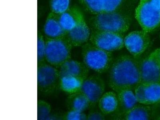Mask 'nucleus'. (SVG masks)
<instances>
[{
  "label": "nucleus",
  "mask_w": 160,
  "mask_h": 120,
  "mask_svg": "<svg viewBox=\"0 0 160 120\" xmlns=\"http://www.w3.org/2000/svg\"><path fill=\"white\" fill-rule=\"evenodd\" d=\"M58 17L59 15L51 12L47 18L44 26V32L46 35L50 38H59L63 35L65 31L60 25Z\"/></svg>",
  "instance_id": "ddd939ff"
},
{
  "label": "nucleus",
  "mask_w": 160,
  "mask_h": 120,
  "mask_svg": "<svg viewBox=\"0 0 160 120\" xmlns=\"http://www.w3.org/2000/svg\"><path fill=\"white\" fill-rule=\"evenodd\" d=\"M51 12L60 15L70 8V0H51Z\"/></svg>",
  "instance_id": "412c9836"
},
{
  "label": "nucleus",
  "mask_w": 160,
  "mask_h": 120,
  "mask_svg": "<svg viewBox=\"0 0 160 120\" xmlns=\"http://www.w3.org/2000/svg\"><path fill=\"white\" fill-rule=\"evenodd\" d=\"M91 40L96 47L110 52L122 49L125 46L123 35L119 33L96 29Z\"/></svg>",
  "instance_id": "39448f33"
},
{
  "label": "nucleus",
  "mask_w": 160,
  "mask_h": 120,
  "mask_svg": "<svg viewBox=\"0 0 160 120\" xmlns=\"http://www.w3.org/2000/svg\"><path fill=\"white\" fill-rule=\"evenodd\" d=\"M56 75L55 70L52 67L49 66L42 67L38 71V83L42 87L48 86L55 81Z\"/></svg>",
  "instance_id": "f3484780"
},
{
  "label": "nucleus",
  "mask_w": 160,
  "mask_h": 120,
  "mask_svg": "<svg viewBox=\"0 0 160 120\" xmlns=\"http://www.w3.org/2000/svg\"><path fill=\"white\" fill-rule=\"evenodd\" d=\"M151 107L147 105L137 104L126 113L121 119L126 120H149L152 115Z\"/></svg>",
  "instance_id": "dca6fc26"
},
{
  "label": "nucleus",
  "mask_w": 160,
  "mask_h": 120,
  "mask_svg": "<svg viewBox=\"0 0 160 120\" xmlns=\"http://www.w3.org/2000/svg\"><path fill=\"white\" fill-rule=\"evenodd\" d=\"M46 45L41 38H38V59H42L45 55Z\"/></svg>",
  "instance_id": "a878e982"
},
{
  "label": "nucleus",
  "mask_w": 160,
  "mask_h": 120,
  "mask_svg": "<svg viewBox=\"0 0 160 120\" xmlns=\"http://www.w3.org/2000/svg\"><path fill=\"white\" fill-rule=\"evenodd\" d=\"M68 32L70 38L76 44L83 43L87 42L90 38V30L84 18L73 29Z\"/></svg>",
  "instance_id": "2eb2a0df"
},
{
  "label": "nucleus",
  "mask_w": 160,
  "mask_h": 120,
  "mask_svg": "<svg viewBox=\"0 0 160 120\" xmlns=\"http://www.w3.org/2000/svg\"><path fill=\"white\" fill-rule=\"evenodd\" d=\"M38 118L40 120H48L50 118L49 110L46 107L42 106L38 108Z\"/></svg>",
  "instance_id": "393cba45"
},
{
  "label": "nucleus",
  "mask_w": 160,
  "mask_h": 120,
  "mask_svg": "<svg viewBox=\"0 0 160 120\" xmlns=\"http://www.w3.org/2000/svg\"><path fill=\"white\" fill-rule=\"evenodd\" d=\"M68 48L62 40L53 38L46 45L45 55L48 62L58 64L63 62L68 58Z\"/></svg>",
  "instance_id": "9d476101"
},
{
  "label": "nucleus",
  "mask_w": 160,
  "mask_h": 120,
  "mask_svg": "<svg viewBox=\"0 0 160 120\" xmlns=\"http://www.w3.org/2000/svg\"><path fill=\"white\" fill-rule=\"evenodd\" d=\"M152 52L153 53L156 58L157 61L159 62L160 65V48Z\"/></svg>",
  "instance_id": "c85d7f7f"
},
{
  "label": "nucleus",
  "mask_w": 160,
  "mask_h": 120,
  "mask_svg": "<svg viewBox=\"0 0 160 120\" xmlns=\"http://www.w3.org/2000/svg\"><path fill=\"white\" fill-rule=\"evenodd\" d=\"M105 114L103 113L101 111H95L91 113L88 116V120H102L105 119Z\"/></svg>",
  "instance_id": "bb28decb"
},
{
  "label": "nucleus",
  "mask_w": 160,
  "mask_h": 120,
  "mask_svg": "<svg viewBox=\"0 0 160 120\" xmlns=\"http://www.w3.org/2000/svg\"><path fill=\"white\" fill-rule=\"evenodd\" d=\"M141 83L160 82V65L153 53L140 60Z\"/></svg>",
  "instance_id": "6e6552de"
},
{
  "label": "nucleus",
  "mask_w": 160,
  "mask_h": 120,
  "mask_svg": "<svg viewBox=\"0 0 160 120\" xmlns=\"http://www.w3.org/2000/svg\"><path fill=\"white\" fill-rule=\"evenodd\" d=\"M82 81L77 77L72 76H62L61 78L62 88L65 91H76L81 88Z\"/></svg>",
  "instance_id": "6ab92c4d"
},
{
  "label": "nucleus",
  "mask_w": 160,
  "mask_h": 120,
  "mask_svg": "<svg viewBox=\"0 0 160 120\" xmlns=\"http://www.w3.org/2000/svg\"><path fill=\"white\" fill-rule=\"evenodd\" d=\"M83 18V15L78 8H70L69 9L59 15L60 25L65 31H71Z\"/></svg>",
  "instance_id": "f8f14e48"
},
{
  "label": "nucleus",
  "mask_w": 160,
  "mask_h": 120,
  "mask_svg": "<svg viewBox=\"0 0 160 120\" xmlns=\"http://www.w3.org/2000/svg\"><path fill=\"white\" fill-rule=\"evenodd\" d=\"M85 70L78 63L73 61L66 62L61 69V73L62 76H72L78 77L85 73Z\"/></svg>",
  "instance_id": "a211bd4d"
},
{
  "label": "nucleus",
  "mask_w": 160,
  "mask_h": 120,
  "mask_svg": "<svg viewBox=\"0 0 160 120\" xmlns=\"http://www.w3.org/2000/svg\"><path fill=\"white\" fill-rule=\"evenodd\" d=\"M84 6L92 13L98 15L104 12L102 0H81Z\"/></svg>",
  "instance_id": "aec40b11"
},
{
  "label": "nucleus",
  "mask_w": 160,
  "mask_h": 120,
  "mask_svg": "<svg viewBox=\"0 0 160 120\" xmlns=\"http://www.w3.org/2000/svg\"><path fill=\"white\" fill-rule=\"evenodd\" d=\"M84 61L88 68L99 73L108 71L114 61L112 52L101 49L93 45L86 48Z\"/></svg>",
  "instance_id": "7ed1b4c3"
},
{
  "label": "nucleus",
  "mask_w": 160,
  "mask_h": 120,
  "mask_svg": "<svg viewBox=\"0 0 160 120\" xmlns=\"http://www.w3.org/2000/svg\"><path fill=\"white\" fill-rule=\"evenodd\" d=\"M135 18L143 31L147 33L160 24V11L153 6L151 0H141L136 9Z\"/></svg>",
  "instance_id": "20e7f679"
},
{
  "label": "nucleus",
  "mask_w": 160,
  "mask_h": 120,
  "mask_svg": "<svg viewBox=\"0 0 160 120\" xmlns=\"http://www.w3.org/2000/svg\"><path fill=\"white\" fill-rule=\"evenodd\" d=\"M105 83L99 76H94L82 82L81 89L89 100L90 104L95 105L105 91Z\"/></svg>",
  "instance_id": "1a4fd4ad"
},
{
  "label": "nucleus",
  "mask_w": 160,
  "mask_h": 120,
  "mask_svg": "<svg viewBox=\"0 0 160 120\" xmlns=\"http://www.w3.org/2000/svg\"><path fill=\"white\" fill-rule=\"evenodd\" d=\"M118 108L114 112L115 118L121 119L123 116L135 107L138 102L135 93L132 90H121L118 92Z\"/></svg>",
  "instance_id": "9b49d317"
},
{
  "label": "nucleus",
  "mask_w": 160,
  "mask_h": 120,
  "mask_svg": "<svg viewBox=\"0 0 160 120\" xmlns=\"http://www.w3.org/2000/svg\"><path fill=\"white\" fill-rule=\"evenodd\" d=\"M153 6L160 11V0H151Z\"/></svg>",
  "instance_id": "cd10ccee"
},
{
  "label": "nucleus",
  "mask_w": 160,
  "mask_h": 120,
  "mask_svg": "<svg viewBox=\"0 0 160 120\" xmlns=\"http://www.w3.org/2000/svg\"><path fill=\"white\" fill-rule=\"evenodd\" d=\"M67 118L69 120H82L86 119V117L82 112L74 109L68 113Z\"/></svg>",
  "instance_id": "b1692460"
},
{
  "label": "nucleus",
  "mask_w": 160,
  "mask_h": 120,
  "mask_svg": "<svg viewBox=\"0 0 160 120\" xmlns=\"http://www.w3.org/2000/svg\"><path fill=\"white\" fill-rule=\"evenodd\" d=\"M138 102L149 105L160 102V82L142 83L135 90Z\"/></svg>",
  "instance_id": "0eeeda50"
},
{
  "label": "nucleus",
  "mask_w": 160,
  "mask_h": 120,
  "mask_svg": "<svg viewBox=\"0 0 160 120\" xmlns=\"http://www.w3.org/2000/svg\"><path fill=\"white\" fill-rule=\"evenodd\" d=\"M102 1L104 12H115L121 5L122 0H102Z\"/></svg>",
  "instance_id": "5701e85b"
},
{
  "label": "nucleus",
  "mask_w": 160,
  "mask_h": 120,
  "mask_svg": "<svg viewBox=\"0 0 160 120\" xmlns=\"http://www.w3.org/2000/svg\"><path fill=\"white\" fill-rule=\"evenodd\" d=\"M90 104L89 100L82 93L75 98L73 102V107L74 109L82 112L88 108Z\"/></svg>",
  "instance_id": "4be33fe9"
},
{
  "label": "nucleus",
  "mask_w": 160,
  "mask_h": 120,
  "mask_svg": "<svg viewBox=\"0 0 160 120\" xmlns=\"http://www.w3.org/2000/svg\"><path fill=\"white\" fill-rule=\"evenodd\" d=\"M138 58L123 55L113 61L108 76L111 89L117 93L124 89L135 90L141 83Z\"/></svg>",
  "instance_id": "f257e3e1"
},
{
  "label": "nucleus",
  "mask_w": 160,
  "mask_h": 120,
  "mask_svg": "<svg viewBox=\"0 0 160 120\" xmlns=\"http://www.w3.org/2000/svg\"><path fill=\"white\" fill-rule=\"evenodd\" d=\"M100 111L105 115H109L115 112L118 107V95L115 92L109 91L103 94L98 101Z\"/></svg>",
  "instance_id": "4468645a"
},
{
  "label": "nucleus",
  "mask_w": 160,
  "mask_h": 120,
  "mask_svg": "<svg viewBox=\"0 0 160 120\" xmlns=\"http://www.w3.org/2000/svg\"><path fill=\"white\" fill-rule=\"evenodd\" d=\"M150 39L148 33L145 31H134L124 38V45L131 55L139 58L148 49Z\"/></svg>",
  "instance_id": "423d86ee"
},
{
  "label": "nucleus",
  "mask_w": 160,
  "mask_h": 120,
  "mask_svg": "<svg viewBox=\"0 0 160 120\" xmlns=\"http://www.w3.org/2000/svg\"><path fill=\"white\" fill-rule=\"evenodd\" d=\"M93 23L96 29L121 34L127 32L130 26L128 18L115 11L97 15Z\"/></svg>",
  "instance_id": "f03ea898"
}]
</instances>
